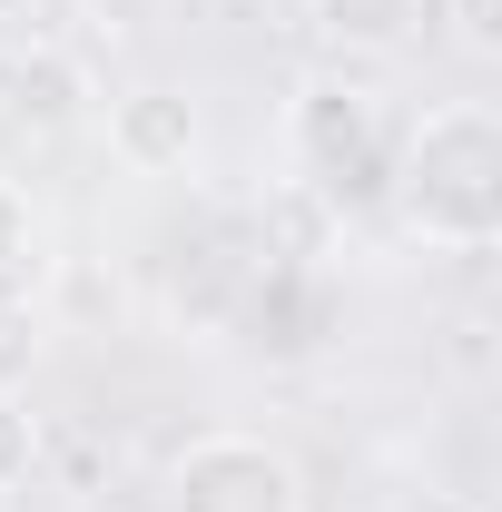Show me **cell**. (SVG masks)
Instances as JSON below:
<instances>
[{"label": "cell", "mask_w": 502, "mask_h": 512, "mask_svg": "<svg viewBox=\"0 0 502 512\" xmlns=\"http://www.w3.org/2000/svg\"><path fill=\"white\" fill-rule=\"evenodd\" d=\"M394 217L443 256H483L502 237V119L483 99H443L394 148Z\"/></svg>", "instance_id": "obj_1"}, {"label": "cell", "mask_w": 502, "mask_h": 512, "mask_svg": "<svg viewBox=\"0 0 502 512\" xmlns=\"http://www.w3.org/2000/svg\"><path fill=\"white\" fill-rule=\"evenodd\" d=\"M286 148H296V188H315L325 207H365V197L394 188V119H384V99L365 79H335V69H315L306 89H296V109H286Z\"/></svg>", "instance_id": "obj_2"}, {"label": "cell", "mask_w": 502, "mask_h": 512, "mask_svg": "<svg viewBox=\"0 0 502 512\" xmlns=\"http://www.w3.org/2000/svg\"><path fill=\"white\" fill-rule=\"evenodd\" d=\"M168 512H306V473L266 444V434L217 424V434H197V444L178 453Z\"/></svg>", "instance_id": "obj_3"}, {"label": "cell", "mask_w": 502, "mask_h": 512, "mask_svg": "<svg viewBox=\"0 0 502 512\" xmlns=\"http://www.w3.org/2000/svg\"><path fill=\"white\" fill-rule=\"evenodd\" d=\"M109 158H119L128 178H178L197 158V99L168 89V79L119 89V99H109Z\"/></svg>", "instance_id": "obj_4"}, {"label": "cell", "mask_w": 502, "mask_h": 512, "mask_svg": "<svg viewBox=\"0 0 502 512\" xmlns=\"http://www.w3.org/2000/svg\"><path fill=\"white\" fill-rule=\"evenodd\" d=\"M30 276H40V207L0 178V296H30Z\"/></svg>", "instance_id": "obj_5"}, {"label": "cell", "mask_w": 502, "mask_h": 512, "mask_svg": "<svg viewBox=\"0 0 502 512\" xmlns=\"http://www.w3.org/2000/svg\"><path fill=\"white\" fill-rule=\"evenodd\" d=\"M306 10L335 40H404V20H414V0H306Z\"/></svg>", "instance_id": "obj_6"}, {"label": "cell", "mask_w": 502, "mask_h": 512, "mask_svg": "<svg viewBox=\"0 0 502 512\" xmlns=\"http://www.w3.org/2000/svg\"><path fill=\"white\" fill-rule=\"evenodd\" d=\"M40 365V316H30V296H0V384L20 394Z\"/></svg>", "instance_id": "obj_7"}, {"label": "cell", "mask_w": 502, "mask_h": 512, "mask_svg": "<svg viewBox=\"0 0 502 512\" xmlns=\"http://www.w3.org/2000/svg\"><path fill=\"white\" fill-rule=\"evenodd\" d=\"M30 453H40V424H30V404H20V394L0 384V493H10V483L30 473Z\"/></svg>", "instance_id": "obj_8"}, {"label": "cell", "mask_w": 502, "mask_h": 512, "mask_svg": "<svg viewBox=\"0 0 502 512\" xmlns=\"http://www.w3.org/2000/svg\"><path fill=\"white\" fill-rule=\"evenodd\" d=\"M443 30H453V50L493 60L502 50V0H443Z\"/></svg>", "instance_id": "obj_9"}, {"label": "cell", "mask_w": 502, "mask_h": 512, "mask_svg": "<svg viewBox=\"0 0 502 512\" xmlns=\"http://www.w3.org/2000/svg\"><path fill=\"white\" fill-rule=\"evenodd\" d=\"M286 10H306V0H286Z\"/></svg>", "instance_id": "obj_10"}]
</instances>
